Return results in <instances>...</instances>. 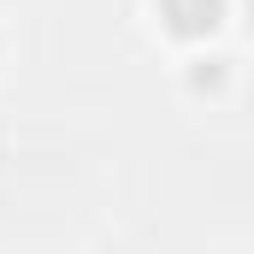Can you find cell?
<instances>
[{
    "instance_id": "cell-1",
    "label": "cell",
    "mask_w": 254,
    "mask_h": 254,
    "mask_svg": "<svg viewBox=\"0 0 254 254\" xmlns=\"http://www.w3.org/2000/svg\"><path fill=\"white\" fill-rule=\"evenodd\" d=\"M160 24L178 42H207L225 24V0H160Z\"/></svg>"
},
{
    "instance_id": "cell-2",
    "label": "cell",
    "mask_w": 254,
    "mask_h": 254,
    "mask_svg": "<svg viewBox=\"0 0 254 254\" xmlns=\"http://www.w3.org/2000/svg\"><path fill=\"white\" fill-rule=\"evenodd\" d=\"M207 71H190V89H219L225 83V60H201Z\"/></svg>"
}]
</instances>
